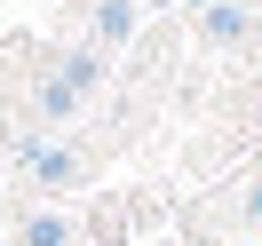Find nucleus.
<instances>
[{
    "instance_id": "obj_1",
    "label": "nucleus",
    "mask_w": 262,
    "mask_h": 246,
    "mask_svg": "<svg viewBox=\"0 0 262 246\" xmlns=\"http://www.w3.org/2000/svg\"><path fill=\"white\" fill-rule=\"evenodd\" d=\"M24 246H64V222H56V214H40V222L24 230Z\"/></svg>"
}]
</instances>
